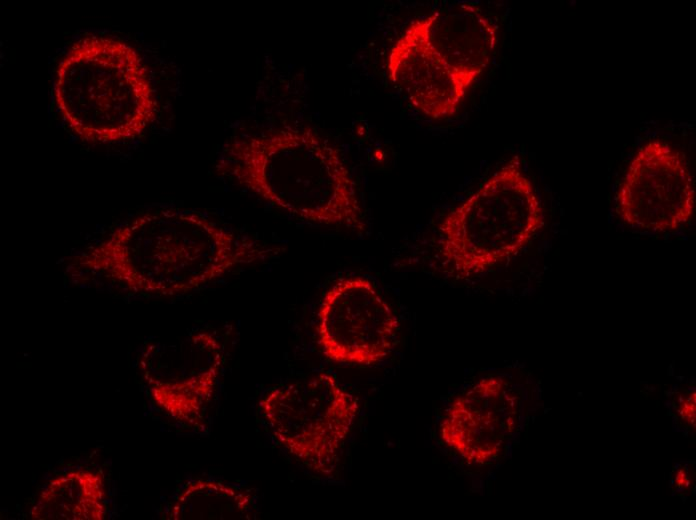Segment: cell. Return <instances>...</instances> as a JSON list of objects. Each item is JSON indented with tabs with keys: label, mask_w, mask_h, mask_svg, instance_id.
<instances>
[{
	"label": "cell",
	"mask_w": 696,
	"mask_h": 520,
	"mask_svg": "<svg viewBox=\"0 0 696 520\" xmlns=\"http://www.w3.org/2000/svg\"><path fill=\"white\" fill-rule=\"evenodd\" d=\"M279 253L198 212L161 208L119 225L75 260L129 290L177 296Z\"/></svg>",
	"instance_id": "obj_1"
},
{
	"label": "cell",
	"mask_w": 696,
	"mask_h": 520,
	"mask_svg": "<svg viewBox=\"0 0 696 520\" xmlns=\"http://www.w3.org/2000/svg\"><path fill=\"white\" fill-rule=\"evenodd\" d=\"M216 170L305 222L357 233L367 229L358 185L341 151L311 127L284 126L232 139Z\"/></svg>",
	"instance_id": "obj_2"
},
{
	"label": "cell",
	"mask_w": 696,
	"mask_h": 520,
	"mask_svg": "<svg viewBox=\"0 0 696 520\" xmlns=\"http://www.w3.org/2000/svg\"><path fill=\"white\" fill-rule=\"evenodd\" d=\"M52 91L68 129L93 144L141 137L159 110L142 56L113 36L90 33L75 40L56 66Z\"/></svg>",
	"instance_id": "obj_3"
},
{
	"label": "cell",
	"mask_w": 696,
	"mask_h": 520,
	"mask_svg": "<svg viewBox=\"0 0 696 520\" xmlns=\"http://www.w3.org/2000/svg\"><path fill=\"white\" fill-rule=\"evenodd\" d=\"M544 224L537 189L514 155L444 216L440 258L456 279L470 280L516 257Z\"/></svg>",
	"instance_id": "obj_4"
},
{
	"label": "cell",
	"mask_w": 696,
	"mask_h": 520,
	"mask_svg": "<svg viewBox=\"0 0 696 520\" xmlns=\"http://www.w3.org/2000/svg\"><path fill=\"white\" fill-rule=\"evenodd\" d=\"M272 438L315 474L331 475L353 430L360 401L338 379L320 372L272 388L259 401Z\"/></svg>",
	"instance_id": "obj_5"
},
{
	"label": "cell",
	"mask_w": 696,
	"mask_h": 520,
	"mask_svg": "<svg viewBox=\"0 0 696 520\" xmlns=\"http://www.w3.org/2000/svg\"><path fill=\"white\" fill-rule=\"evenodd\" d=\"M398 331L397 314L366 277L340 278L321 300L318 343L324 356L334 363L376 366L392 353Z\"/></svg>",
	"instance_id": "obj_6"
},
{
	"label": "cell",
	"mask_w": 696,
	"mask_h": 520,
	"mask_svg": "<svg viewBox=\"0 0 696 520\" xmlns=\"http://www.w3.org/2000/svg\"><path fill=\"white\" fill-rule=\"evenodd\" d=\"M695 184L684 155L651 139L631 158L615 196V211L626 226L648 233H674L695 212Z\"/></svg>",
	"instance_id": "obj_7"
},
{
	"label": "cell",
	"mask_w": 696,
	"mask_h": 520,
	"mask_svg": "<svg viewBox=\"0 0 696 520\" xmlns=\"http://www.w3.org/2000/svg\"><path fill=\"white\" fill-rule=\"evenodd\" d=\"M224 363L220 340L207 331L150 346L144 366L158 404L191 426L203 422Z\"/></svg>",
	"instance_id": "obj_8"
},
{
	"label": "cell",
	"mask_w": 696,
	"mask_h": 520,
	"mask_svg": "<svg viewBox=\"0 0 696 520\" xmlns=\"http://www.w3.org/2000/svg\"><path fill=\"white\" fill-rule=\"evenodd\" d=\"M516 412V397L505 380L482 378L449 403L439 424L440 438L466 463H489L513 431Z\"/></svg>",
	"instance_id": "obj_9"
},
{
	"label": "cell",
	"mask_w": 696,
	"mask_h": 520,
	"mask_svg": "<svg viewBox=\"0 0 696 520\" xmlns=\"http://www.w3.org/2000/svg\"><path fill=\"white\" fill-rule=\"evenodd\" d=\"M386 69L411 104L432 119L455 114L472 87L432 49L421 18L413 20L394 42Z\"/></svg>",
	"instance_id": "obj_10"
},
{
	"label": "cell",
	"mask_w": 696,
	"mask_h": 520,
	"mask_svg": "<svg viewBox=\"0 0 696 520\" xmlns=\"http://www.w3.org/2000/svg\"><path fill=\"white\" fill-rule=\"evenodd\" d=\"M421 20L432 49L473 85L489 65L497 44L493 21L471 2L440 7Z\"/></svg>",
	"instance_id": "obj_11"
},
{
	"label": "cell",
	"mask_w": 696,
	"mask_h": 520,
	"mask_svg": "<svg viewBox=\"0 0 696 520\" xmlns=\"http://www.w3.org/2000/svg\"><path fill=\"white\" fill-rule=\"evenodd\" d=\"M257 503L252 490L212 480L185 486L167 514L170 519H255Z\"/></svg>",
	"instance_id": "obj_12"
}]
</instances>
